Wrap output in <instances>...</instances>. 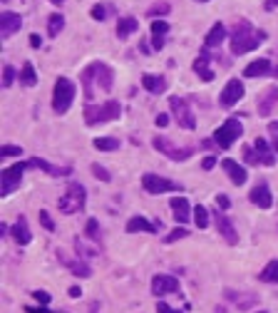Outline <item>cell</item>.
<instances>
[{"label": "cell", "instance_id": "cell-6", "mask_svg": "<svg viewBox=\"0 0 278 313\" xmlns=\"http://www.w3.org/2000/svg\"><path fill=\"white\" fill-rule=\"evenodd\" d=\"M241 134H243V124H241L238 119L231 117V119H226L221 127H216V132H214V142H216L221 149H228Z\"/></svg>", "mask_w": 278, "mask_h": 313}, {"label": "cell", "instance_id": "cell-35", "mask_svg": "<svg viewBox=\"0 0 278 313\" xmlns=\"http://www.w3.org/2000/svg\"><path fill=\"white\" fill-rule=\"evenodd\" d=\"M20 154H23V149L18 144H3L0 147V156H20Z\"/></svg>", "mask_w": 278, "mask_h": 313}, {"label": "cell", "instance_id": "cell-57", "mask_svg": "<svg viewBox=\"0 0 278 313\" xmlns=\"http://www.w3.org/2000/svg\"><path fill=\"white\" fill-rule=\"evenodd\" d=\"M258 313H268V311H258Z\"/></svg>", "mask_w": 278, "mask_h": 313}, {"label": "cell", "instance_id": "cell-28", "mask_svg": "<svg viewBox=\"0 0 278 313\" xmlns=\"http://www.w3.org/2000/svg\"><path fill=\"white\" fill-rule=\"evenodd\" d=\"M223 38H226V28H223L221 23H216V25L209 30V35H206V48H219V45L223 43Z\"/></svg>", "mask_w": 278, "mask_h": 313}, {"label": "cell", "instance_id": "cell-23", "mask_svg": "<svg viewBox=\"0 0 278 313\" xmlns=\"http://www.w3.org/2000/svg\"><path fill=\"white\" fill-rule=\"evenodd\" d=\"M142 87L149 90L152 95H162L167 90V80L159 75H142Z\"/></svg>", "mask_w": 278, "mask_h": 313}, {"label": "cell", "instance_id": "cell-58", "mask_svg": "<svg viewBox=\"0 0 278 313\" xmlns=\"http://www.w3.org/2000/svg\"><path fill=\"white\" fill-rule=\"evenodd\" d=\"M199 3H206V0H199Z\"/></svg>", "mask_w": 278, "mask_h": 313}, {"label": "cell", "instance_id": "cell-33", "mask_svg": "<svg viewBox=\"0 0 278 313\" xmlns=\"http://www.w3.org/2000/svg\"><path fill=\"white\" fill-rule=\"evenodd\" d=\"M194 221H196V226H199V229H206V226H209V211H206L201 204H196V211H194Z\"/></svg>", "mask_w": 278, "mask_h": 313}, {"label": "cell", "instance_id": "cell-13", "mask_svg": "<svg viewBox=\"0 0 278 313\" xmlns=\"http://www.w3.org/2000/svg\"><path fill=\"white\" fill-rule=\"evenodd\" d=\"M176 291H179V281L174 276L159 273L152 278V293L154 296H167V293H176Z\"/></svg>", "mask_w": 278, "mask_h": 313}, {"label": "cell", "instance_id": "cell-43", "mask_svg": "<svg viewBox=\"0 0 278 313\" xmlns=\"http://www.w3.org/2000/svg\"><path fill=\"white\" fill-rule=\"evenodd\" d=\"M90 18H92V20H105V8H102V5H95V8L90 10Z\"/></svg>", "mask_w": 278, "mask_h": 313}, {"label": "cell", "instance_id": "cell-20", "mask_svg": "<svg viewBox=\"0 0 278 313\" xmlns=\"http://www.w3.org/2000/svg\"><path fill=\"white\" fill-rule=\"evenodd\" d=\"M157 229H159V224H152V221H147L144 216H132V219L127 221V231H129V234H137V231L157 234Z\"/></svg>", "mask_w": 278, "mask_h": 313}, {"label": "cell", "instance_id": "cell-41", "mask_svg": "<svg viewBox=\"0 0 278 313\" xmlns=\"http://www.w3.org/2000/svg\"><path fill=\"white\" fill-rule=\"evenodd\" d=\"M184 236H189V231H186V229H174L171 234H167V236H164V241H167V244H174V241H179V239H184Z\"/></svg>", "mask_w": 278, "mask_h": 313}, {"label": "cell", "instance_id": "cell-56", "mask_svg": "<svg viewBox=\"0 0 278 313\" xmlns=\"http://www.w3.org/2000/svg\"><path fill=\"white\" fill-rule=\"evenodd\" d=\"M50 3H55V5H62V3H65V0H50Z\"/></svg>", "mask_w": 278, "mask_h": 313}, {"label": "cell", "instance_id": "cell-19", "mask_svg": "<svg viewBox=\"0 0 278 313\" xmlns=\"http://www.w3.org/2000/svg\"><path fill=\"white\" fill-rule=\"evenodd\" d=\"M251 202H253L256 207H261V209H268V207L273 204L271 189H268L266 184H258V187H253V189H251Z\"/></svg>", "mask_w": 278, "mask_h": 313}, {"label": "cell", "instance_id": "cell-16", "mask_svg": "<svg viewBox=\"0 0 278 313\" xmlns=\"http://www.w3.org/2000/svg\"><path fill=\"white\" fill-rule=\"evenodd\" d=\"M169 207H171V211H174V219H176L179 224H186V221L191 219V207H189L186 197H171Z\"/></svg>", "mask_w": 278, "mask_h": 313}, {"label": "cell", "instance_id": "cell-12", "mask_svg": "<svg viewBox=\"0 0 278 313\" xmlns=\"http://www.w3.org/2000/svg\"><path fill=\"white\" fill-rule=\"evenodd\" d=\"M28 167H30V162H20V164H15V167H10V169L3 172V197H8V194L20 184L23 172H25Z\"/></svg>", "mask_w": 278, "mask_h": 313}, {"label": "cell", "instance_id": "cell-29", "mask_svg": "<svg viewBox=\"0 0 278 313\" xmlns=\"http://www.w3.org/2000/svg\"><path fill=\"white\" fill-rule=\"evenodd\" d=\"M62 28H65V15H60V13L50 15V20H48V35L50 38H57L62 33Z\"/></svg>", "mask_w": 278, "mask_h": 313}, {"label": "cell", "instance_id": "cell-46", "mask_svg": "<svg viewBox=\"0 0 278 313\" xmlns=\"http://www.w3.org/2000/svg\"><path fill=\"white\" fill-rule=\"evenodd\" d=\"M25 313H53L45 306H25Z\"/></svg>", "mask_w": 278, "mask_h": 313}, {"label": "cell", "instance_id": "cell-51", "mask_svg": "<svg viewBox=\"0 0 278 313\" xmlns=\"http://www.w3.org/2000/svg\"><path fill=\"white\" fill-rule=\"evenodd\" d=\"M30 45H33V48H40V45H43V38H40V35H30Z\"/></svg>", "mask_w": 278, "mask_h": 313}, {"label": "cell", "instance_id": "cell-32", "mask_svg": "<svg viewBox=\"0 0 278 313\" xmlns=\"http://www.w3.org/2000/svg\"><path fill=\"white\" fill-rule=\"evenodd\" d=\"M117 147H119V142L114 137H97L95 139V149H100V152H112Z\"/></svg>", "mask_w": 278, "mask_h": 313}, {"label": "cell", "instance_id": "cell-39", "mask_svg": "<svg viewBox=\"0 0 278 313\" xmlns=\"http://www.w3.org/2000/svg\"><path fill=\"white\" fill-rule=\"evenodd\" d=\"M169 33V23L164 20H152V35H164Z\"/></svg>", "mask_w": 278, "mask_h": 313}, {"label": "cell", "instance_id": "cell-22", "mask_svg": "<svg viewBox=\"0 0 278 313\" xmlns=\"http://www.w3.org/2000/svg\"><path fill=\"white\" fill-rule=\"evenodd\" d=\"M30 167L43 169V172H45V174H50V177H67V174H72V169H70V167H53V164H48L45 159H30Z\"/></svg>", "mask_w": 278, "mask_h": 313}, {"label": "cell", "instance_id": "cell-50", "mask_svg": "<svg viewBox=\"0 0 278 313\" xmlns=\"http://www.w3.org/2000/svg\"><path fill=\"white\" fill-rule=\"evenodd\" d=\"M169 124V114H157V127H167Z\"/></svg>", "mask_w": 278, "mask_h": 313}, {"label": "cell", "instance_id": "cell-9", "mask_svg": "<svg viewBox=\"0 0 278 313\" xmlns=\"http://www.w3.org/2000/svg\"><path fill=\"white\" fill-rule=\"evenodd\" d=\"M169 104H171V109H174V114H176V122H179L184 129H196V117L191 114L186 100H181V97H171Z\"/></svg>", "mask_w": 278, "mask_h": 313}, {"label": "cell", "instance_id": "cell-34", "mask_svg": "<svg viewBox=\"0 0 278 313\" xmlns=\"http://www.w3.org/2000/svg\"><path fill=\"white\" fill-rule=\"evenodd\" d=\"M171 8H169V3H157V5H152L149 10H147V15L152 18V20H157V15H167Z\"/></svg>", "mask_w": 278, "mask_h": 313}, {"label": "cell", "instance_id": "cell-2", "mask_svg": "<svg viewBox=\"0 0 278 313\" xmlns=\"http://www.w3.org/2000/svg\"><path fill=\"white\" fill-rule=\"evenodd\" d=\"M263 40H266V33H263V30L253 33L251 25H248L246 20H241V23L233 28V35H231V52H233V55H243V52H248V50H256Z\"/></svg>", "mask_w": 278, "mask_h": 313}, {"label": "cell", "instance_id": "cell-49", "mask_svg": "<svg viewBox=\"0 0 278 313\" xmlns=\"http://www.w3.org/2000/svg\"><path fill=\"white\" fill-rule=\"evenodd\" d=\"M33 296H35L40 303H48V301H50V293H48V291H35Z\"/></svg>", "mask_w": 278, "mask_h": 313}, {"label": "cell", "instance_id": "cell-53", "mask_svg": "<svg viewBox=\"0 0 278 313\" xmlns=\"http://www.w3.org/2000/svg\"><path fill=\"white\" fill-rule=\"evenodd\" d=\"M278 8V0H266V10H273Z\"/></svg>", "mask_w": 278, "mask_h": 313}, {"label": "cell", "instance_id": "cell-54", "mask_svg": "<svg viewBox=\"0 0 278 313\" xmlns=\"http://www.w3.org/2000/svg\"><path fill=\"white\" fill-rule=\"evenodd\" d=\"M268 129H271L273 134H278V122H271V124H268Z\"/></svg>", "mask_w": 278, "mask_h": 313}, {"label": "cell", "instance_id": "cell-25", "mask_svg": "<svg viewBox=\"0 0 278 313\" xmlns=\"http://www.w3.org/2000/svg\"><path fill=\"white\" fill-rule=\"evenodd\" d=\"M137 28H139V23H137V18H119V23H117V38L119 40H124V38H129L132 33H137Z\"/></svg>", "mask_w": 278, "mask_h": 313}, {"label": "cell", "instance_id": "cell-7", "mask_svg": "<svg viewBox=\"0 0 278 313\" xmlns=\"http://www.w3.org/2000/svg\"><path fill=\"white\" fill-rule=\"evenodd\" d=\"M142 187L149 192V194H164V192H179L181 184L171 182V179H164L159 174H144L142 177Z\"/></svg>", "mask_w": 278, "mask_h": 313}, {"label": "cell", "instance_id": "cell-18", "mask_svg": "<svg viewBox=\"0 0 278 313\" xmlns=\"http://www.w3.org/2000/svg\"><path fill=\"white\" fill-rule=\"evenodd\" d=\"M209 60H211V55H209L206 50H201V55L194 60V72H196L204 82H211V80H214V70L209 67Z\"/></svg>", "mask_w": 278, "mask_h": 313}, {"label": "cell", "instance_id": "cell-3", "mask_svg": "<svg viewBox=\"0 0 278 313\" xmlns=\"http://www.w3.org/2000/svg\"><path fill=\"white\" fill-rule=\"evenodd\" d=\"M119 112H122V104H119L117 100H107L105 104H97V107L87 104V107H85V122H87L90 127H95V124L117 119Z\"/></svg>", "mask_w": 278, "mask_h": 313}, {"label": "cell", "instance_id": "cell-40", "mask_svg": "<svg viewBox=\"0 0 278 313\" xmlns=\"http://www.w3.org/2000/svg\"><path fill=\"white\" fill-rule=\"evenodd\" d=\"M92 174H95L100 182H110V179H112V174H110L105 167H100V164H92Z\"/></svg>", "mask_w": 278, "mask_h": 313}, {"label": "cell", "instance_id": "cell-38", "mask_svg": "<svg viewBox=\"0 0 278 313\" xmlns=\"http://www.w3.org/2000/svg\"><path fill=\"white\" fill-rule=\"evenodd\" d=\"M15 75H18V72H15V67L5 65V67H3V85H5V87H10V85L15 82Z\"/></svg>", "mask_w": 278, "mask_h": 313}, {"label": "cell", "instance_id": "cell-1", "mask_svg": "<svg viewBox=\"0 0 278 313\" xmlns=\"http://www.w3.org/2000/svg\"><path fill=\"white\" fill-rule=\"evenodd\" d=\"M95 82L100 90L110 92L112 90V82H114V72L112 67H107L105 62H92L82 70V85H85V97L92 100L95 97Z\"/></svg>", "mask_w": 278, "mask_h": 313}, {"label": "cell", "instance_id": "cell-5", "mask_svg": "<svg viewBox=\"0 0 278 313\" xmlns=\"http://www.w3.org/2000/svg\"><path fill=\"white\" fill-rule=\"evenodd\" d=\"M72 100H75V85L67 77H57V82L53 87V109H55V114H65L70 109Z\"/></svg>", "mask_w": 278, "mask_h": 313}, {"label": "cell", "instance_id": "cell-31", "mask_svg": "<svg viewBox=\"0 0 278 313\" xmlns=\"http://www.w3.org/2000/svg\"><path fill=\"white\" fill-rule=\"evenodd\" d=\"M258 278L266 281V283H278V261H271V263L258 273Z\"/></svg>", "mask_w": 278, "mask_h": 313}, {"label": "cell", "instance_id": "cell-26", "mask_svg": "<svg viewBox=\"0 0 278 313\" xmlns=\"http://www.w3.org/2000/svg\"><path fill=\"white\" fill-rule=\"evenodd\" d=\"M271 72V60H256V62H251L246 70H243V75L246 77H263V75H268Z\"/></svg>", "mask_w": 278, "mask_h": 313}, {"label": "cell", "instance_id": "cell-44", "mask_svg": "<svg viewBox=\"0 0 278 313\" xmlns=\"http://www.w3.org/2000/svg\"><path fill=\"white\" fill-rule=\"evenodd\" d=\"M201 167H204V169H214V167H216V156H214V154L204 156V162H201Z\"/></svg>", "mask_w": 278, "mask_h": 313}, {"label": "cell", "instance_id": "cell-15", "mask_svg": "<svg viewBox=\"0 0 278 313\" xmlns=\"http://www.w3.org/2000/svg\"><path fill=\"white\" fill-rule=\"evenodd\" d=\"M20 25H23V18H20L18 13H3V15H0V33H3L5 40H8L13 33H18Z\"/></svg>", "mask_w": 278, "mask_h": 313}, {"label": "cell", "instance_id": "cell-36", "mask_svg": "<svg viewBox=\"0 0 278 313\" xmlns=\"http://www.w3.org/2000/svg\"><path fill=\"white\" fill-rule=\"evenodd\" d=\"M85 234H87V239H92V241H97V239H100V226H97V221H95V219H90V221H87Z\"/></svg>", "mask_w": 278, "mask_h": 313}, {"label": "cell", "instance_id": "cell-37", "mask_svg": "<svg viewBox=\"0 0 278 313\" xmlns=\"http://www.w3.org/2000/svg\"><path fill=\"white\" fill-rule=\"evenodd\" d=\"M243 162H246V164H261V159H258V154H256L253 147H246V149H243Z\"/></svg>", "mask_w": 278, "mask_h": 313}, {"label": "cell", "instance_id": "cell-42", "mask_svg": "<svg viewBox=\"0 0 278 313\" xmlns=\"http://www.w3.org/2000/svg\"><path fill=\"white\" fill-rule=\"evenodd\" d=\"M40 224H43V226H45L48 231H55V224H53V219H50V214H48L45 209L40 211Z\"/></svg>", "mask_w": 278, "mask_h": 313}, {"label": "cell", "instance_id": "cell-47", "mask_svg": "<svg viewBox=\"0 0 278 313\" xmlns=\"http://www.w3.org/2000/svg\"><path fill=\"white\" fill-rule=\"evenodd\" d=\"M152 45H154V50H162L164 48V38L162 35H152Z\"/></svg>", "mask_w": 278, "mask_h": 313}, {"label": "cell", "instance_id": "cell-24", "mask_svg": "<svg viewBox=\"0 0 278 313\" xmlns=\"http://www.w3.org/2000/svg\"><path fill=\"white\" fill-rule=\"evenodd\" d=\"M13 239L20 244V246H25V244H30V239H33V234H30V226H28V221H25V216H20L18 221H15V226H13Z\"/></svg>", "mask_w": 278, "mask_h": 313}, {"label": "cell", "instance_id": "cell-30", "mask_svg": "<svg viewBox=\"0 0 278 313\" xmlns=\"http://www.w3.org/2000/svg\"><path fill=\"white\" fill-rule=\"evenodd\" d=\"M20 82H23L25 87H33V85H38V75H35V67H33V62H25V65H23V70H20Z\"/></svg>", "mask_w": 278, "mask_h": 313}, {"label": "cell", "instance_id": "cell-27", "mask_svg": "<svg viewBox=\"0 0 278 313\" xmlns=\"http://www.w3.org/2000/svg\"><path fill=\"white\" fill-rule=\"evenodd\" d=\"M57 254H60V259H62V261H65V263L72 268V273H75V276H80V278H87V276L92 273V268H90L85 261H80V259H77V261H70V259L65 256V251H57Z\"/></svg>", "mask_w": 278, "mask_h": 313}, {"label": "cell", "instance_id": "cell-17", "mask_svg": "<svg viewBox=\"0 0 278 313\" xmlns=\"http://www.w3.org/2000/svg\"><path fill=\"white\" fill-rule=\"evenodd\" d=\"M221 167L226 169V174H228V179L236 184V187H241V184H246V179H248V174H246V169L241 167V164H236L233 159H223L221 162Z\"/></svg>", "mask_w": 278, "mask_h": 313}, {"label": "cell", "instance_id": "cell-52", "mask_svg": "<svg viewBox=\"0 0 278 313\" xmlns=\"http://www.w3.org/2000/svg\"><path fill=\"white\" fill-rule=\"evenodd\" d=\"M70 296H72V298H80V296H82V288H80V286H72V288H70Z\"/></svg>", "mask_w": 278, "mask_h": 313}, {"label": "cell", "instance_id": "cell-11", "mask_svg": "<svg viewBox=\"0 0 278 313\" xmlns=\"http://www.w3.org/2000/svg\"><path fill=\"white\" fill-rule=\"evenodd\" d=\"M258 114L261 117H271L273 112H276V107H278V87L273 85V87H266L261 95H258Z\"/></svg>", "mask_w": 278, "mask_h": 313}, {"label": "cell", "instance_id": "cell-45", "mask_svg": "<svg viewBox=\"0 0 278 313\" xmlns=\"http://www.w3.org/2000/svg\"><path fill=\"white\" fill-rule=\"evenodd\" d=\"M157 313H181V311H176V308H171V306H167V303H157Z\"/></svg>", "mask_w": 278, "mask_h": 313}, {"label": "cell", "instance_id": "cell-4", "mask_svg": "<svg viewBox=\"0 0 278 313\" xmlns=\"http://www.w3.org/2000/svg\"><path fill=\"white\" fill-rule=\"evenodd\" d=\"M85 199H87L85 187L77 184V182H72V184L67 187V192L57 199V209H60L62 214H77V211L85 209Z\"/></svg>", "mask_w": 278, "mask_h": 313}, {"label": "cell", "instance_id": "cell-8", "mask_svg": "<svg viewBox=\"0 0 278 313\" xmlns=\"http://www.w3.org/2000/svg\"><path fill=\"white\" fill-rule=\"evenodd\" d=\"M154 147H157L162 154H167L171 162H184V159H189L191 152H194V149H189V147H184V149L174 147V144H171L167 137H162V134H157V137H154Z\"/></svg>", "mask_w": 278, "mask_h": 313}, {"label": "cell", "instance_id": "cell-48", "mask_svg": "<svg viewBox=\"0 0 278 313\" xmlns=\"http://www.w3.org/2000/svg\"><path fill=\"white\" fill-rule=\"evenodd\" d=\"M216 202H219V207H221V209H228V207H231L228 197H223V194H216Z\"/></svg>", "mask_w": 278, "mask_h": 313}, {"label": "cell", "instance_id": "cell-10", "mask_svg": "<svg viewBox=\"0 0 278 313\" xmlns=\"http://www.w3.org/2000/svg\"><path fill=\"white\" fill-rule=\"evenodd\" d=\"M241 97H243V82L233 77V80H228L226 87L221 90V95H219V104H221V107H233Z\"/></svg>", "mask_w": 278, "mask_h": 313}, {"label": "cell", "instance_id": "cell-55", "mask_svg": "<svg viewBox=\"0 0 278 313\" xmlns=\"http://www.w3.org/2000/svg\"><path fill=\"white\" fill-rule=\"evenodd\" d=\"M273 152L278 154V134H273Z\"/></svg>", "mask_w": 278, "mask_h": 313}, {"label": "cell", "instance_id": "cell-14", "mask_svg": "<svg viewBox=\"0 0 278 313\" xmlns=\"http://www.w3.org/2000/svg\"><path fill=\"white\" fill-rule=\"evenodd\" d=\"M214 219H216V229H219V234H221L228 244H236V241H238V234H236V229H233L231 219H228L223 211H216V214H214Z\"/></svg>", "mask_w": 278, "mask_h": 313}, {"label": "cell", "instance_id": "cell-21", "mask_svg": "<svg viewBox=\"0 0 278 313\" xmlns=\"http://www.w3.org/2000/svg\"><path fill=\"white\" fill-rule=\"evenodd\" d=\"M253 149H256V154H258V159H261V164H266V167H273L276 164V154L271 152V147L266 144V139H256L253 142Z\"/></svg>", "mask_w": 278, "mask_h": 313}]
</instances>
